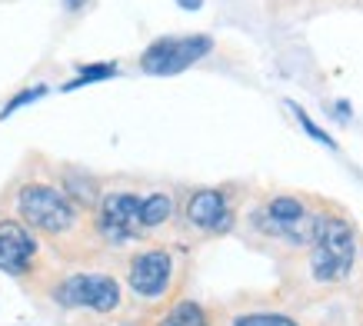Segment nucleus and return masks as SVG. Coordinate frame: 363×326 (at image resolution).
<instances>
[{
  "label": "nucleus",
  "instance_id": "obj_14",
  "mask_svg": "<svg viewBox=\"0 0 363 326\" xmlns=\"http://www.w3.org/2000/svg\"><path fill=\"white\" fill-rule=\"evenodd\" d=\"M47 90H50L47 84H33V87H23V94H17V97L7 100V107H0V120H7L13 110H21V107H27V103H33V100H40Z\"/></svg>",
  "mask_w": 363,
  "mask_h": 326
},
{
  "label": "nucleus",
  "instance_id": "obj_18",
  "mask_svg": "<svg viewBox=\"0 0 363 326\" xmlns=\"http://www.w3.org/2000/svg\"><path fill=\"white\" fill-rule=\"evenodd\" d=\"M64 4H67V11H80V7H84L87 0H64Z\"/></svg>",
  "mask_w": 363,
  "mask_h": 326
},
{
  "label": "nucleus",
  "instance_id": "obj_13",
  "mask_svg": "<svg viewBox=\"0 0 363 326\" xmlns=\"http://www.w3.org/2000/svg\"><path fill=\"white\" fill-rule=\"evenodd\" d=\"M107 77H117V64H90V67H80L77 70V77L70 80V84H64L60 90H77V87H84V84H97V80H107Z\"/></svg>",
  "mask_w": 363,
  "mask_h": 326
},
{
  "label": "nucleus",
  "instance_id": "obj_1",
  "mask_svg": "<svg viewBox=\"0 0 363 326\" xmlns=\"http://www.w3.org/2000/svg\"><path fill=\"white\" fill-rule=\"evenodd\" d=\"M0 207L44 240L60 266H94L107 260L94 217L57 184L50 157L44 153H30L27 163L7 180L0 190Z\"/></svg>",
  "mask_w": 363,
  "mask_h": 326
},
{
  "label": "nucleus",
  "instance_id": "obj_16",
  "mask_svg": "<svg viewBox=\"0 0 363 326\" xmlns=\"http://www.w3.org/2000/svg\"><path fill=\"white\" fill-rule=\"evenodd\" d=\"M357 326H363V273H360V303H357Z\"/></svg>",
  "mask_w": 363,
  "mask_h": 326
},
{
  "label": "nucleus",
  "instance_id": "obj_7",
  "mask_svg": "<svg viewBox=\"0 0 363 326\" xmlns=\"http://www.w3.org/2000/svg\"><path fill=\"white\" fill-rule=\"evenodd\" d=\"M247 196H240V186L217 184V186H190L180 196V243L184 240H220L237 233L240 213Z\"/></svg>",
  "mask_w": 363,
  "mask_h": 326
},
{
  "label": "nucleus",
  "instance_id": "obj_17",
  "mask_svg": "<svg viewBox=\"0 0 363 326\" xmlns=\"http://www.w3.org/2000/svg\"><path fill=\"white\" fill-rule=\"evenodd\" d=\"M177 4H180V7H187V11H197L203 0H177Z\"/></svg>",
  "mask_w": 363,
  "mask_h": 326
},
{
  "label": "nucleus",
  "instance_id": "obj_9",
  "mask_svg": "<svg viewBox=\"0 0 363 326\" xmlns=\"http://www.w3.org/2000/svg\"><path fill=\"white\" fill-rule=\"evenodd\" d=\"M207 54H213L210 33H180V37H157L154 44L143 47L140 70L150 77H174L200 64Z\"/></svg>",
  "mask_w": 363,
  "mask_h": 326
},
{
  "label": "nucleus",
  "instance_id": "obj_12",
  "mask_svg": "<svg viewBox=\"0 0 363 326\" xmlns=\"http://www.w3.org/2000/svg\"><path fill=\"white\" fill-rule=\"evenodd\" d=\"M227 326H303L284 306H237L223 320Z\"/></svg>",
  "mask_w": 363,
  "mask_h": 326
},
{
  "label": "nucleus",
  "instance_id": "obj_4",
  "mask_svg": "<svg viewBox=\"0 0 363 326\" xmlns=\"http://www.w3.org/2000/svg\"><path fill=\"white\" fill-rule=\"evenodd\" d=\"M117 260V276H121L127 300H130L140 316L164 310L174 303L177 296H184V283H187V243L177 240H154V243H140L130 250L107 253Z\"/></svg>",
  "mask_w": 363,
  "mask_h": 326
},
{
  "label": "nucleus",
  "instance_id": "obj_6",
  "mask_svg": "<svg viewBox=\"0 0 363 326\" xmlns=\"http://www.w3.org/2000/svg\"><path fill=\"white\" fill-rule=\"evenodd\" d=\"M0 273L11 276L33 300H40L50 290V283L64 273L57 257L44 247V240L4 207H0Z\"/></svg>",
  "mask_w": 363,
  "mask_h": 326
},
{
  "label": "nucleus",
  "instance_id": "obj_11",
  "mask_svg": "<svg viewBox=\"0 0 363 326\" xmlns=\"http://www.w3.org/2000/svg\"><path fill=\"white\" fill-rule=\"evenodd\" d=\"M50 167H54L57 184L70 193V200H74V203H80V207L94 217V210H97V203H100V196H104V190H107V184H104L97 174H90V170L77 167V163L50 160Z\"/></svg>",
  "mask_w": 363,
  "mask_h": 326
},
{
  "label": "nucleus",
  "instance_id": "obj_5",
  "mask_svg": "<svg viewBox=\"0 0 363 326\" xmlns=\"http://www.w3.org/2000/svg\"><path fill=\"white\" fill-rule=\"evenodd\" d=\"M40 303L54 306L57 313L87 316V320H117L127 313V290L113 266H64V273L50 283Z\"/></svg>",
  "mask_w": 363,
  "mask_h": 326
},
{
  "label": "nucleus",
  "instance_id": "obj_15",
  "mask_svg": "<svg viewBox=\"0 0 363 326\" xmlns=\"http://www.w3.org/2000/svg\"><path fill=\"white\" fill-rule=\"evenodd\" d=\"M290 110H294V113H297V120H300V127H303V130H307V133H310V137H313V140H320V143H327V147H333V140H330V137H327V133L320 130L317 123H313V120H310V117H307V113H303V110H300V107H297V103H290Z\"/></svg>",
  "mask_w": 363,
  "mask_h": 326
},
{
  "label": "nucleus",
  "instance_id": "obj_8",
  "mask_svg": "<svg viewBox=\"0 0 363 326\" xmlns=\"http://www.w3.org/2000/svg\"><path fill=\"white\" fill-rule=\"evenodd\" d=\"M143 203H147V190L107 184L97 210H94V227H97V237H100V243H104L107 253L130 250V247H140V243H150Z\"/></svg>",
  "mask_w": 363,
  "mask_h": 326
},
{
  "label": "nucleus",
  "instance_id": "obj_2",
  "mask_svg": "<svg viewBox=\"0 0 363 326\" xmlns=\"http://www.w3.org/2000/svg\"><path fill=\"white\" fill-rule=\"evenodd\" d=\"M363 247L353 217L337 203H323L313 240L280 260V296L294 306H313L350 290L360 276Z\"/></svg>",
  "mask_w": 363,
  "mask_h": 326
},
{
  "label": "nucleus",
  "instance_id": "obj_3",
  "mask_svg": "<svg viewBox=\"0 0 363 326\" xmlns=\"http://www.w3.org/2000/svg\"><path fill=\"white\" fill-rule=\"evenodd\" d=\"M323 203H327L323 196L300 193V190H270V193L250 196L243 203L237 233L257 250L274 253L280 263L313 240Z\"/></svg>",
  "mask_w": 363,
  "mask_h": 326
},
{
  "label": "nucleus",
  "instance_id": "obj_10",
  "mask_svg": "<svg viewBox=\"0 0 363 326\" xmlns=\"http://www.w3.org/2000/svg\"><path fill=\"white\" fill-rule=\"evenodd\" d=\"M137 326H227V323L207 303H200L194 296H177L174 303H167L164 310L140 316Z\"/></svg>",
  "mask_w": 363,
  "mask_h": 326
}]
</instances>
